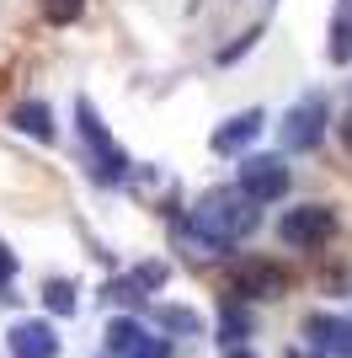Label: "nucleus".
Listing matches in <instances>:
<instances>
[{
    "instance_id": "9d476101",
    "label": "nucleus",
    "mask_w": 352,
    "mask_h": 358,
    "mask_svg": "<svg viewBox=\"0 0 352 358\" xmlns=\"http://www.w3.org/2000/svg\"><path fill=\"white\" fill-rule=\"evenodd\" d=\"M11 129H22V134L32 139H54V113H48V102H16L11 107Z\"/></svg>"
},
{
    "instance_id": "f03ea898",
    "label": "nucleus",
    "mask_w": 352,
    "mask_h": 358,
    "mask_svg": "<svg viewBox=\"0 0 352 358\" xmlns=\"http://www.w3.org/2000/svg\"><path fill=\"white\" fill-rule=\"evenodd\" d=\"M278 236L288 241V246H299V252H315V246H325V241L337 236V214L321 209V203H305V209H288L278 224Z\"/></svg>"
},
{
    "instance_id": "f3484780",
    "label": "nucleus",
    "mask_w": 352,
    "mask_h": 358,
    "mask_svg": "<svg viewBox=\"0 0 352 358\" xmlns=\"http://www.w3.org/2000/svg\"><path fill=\"white\" fill-rule=\"evenodd\" d=\"M256 38H262V27H251V32H246V38H235V43H230V48H219V64H235V59H240V54H246V48H251V43H256Z\"/></svg>"
},
{
    "instance_id": "39448f33",
    "label": "nucleus",
    "mask_w": 352,
    "mask_h": 358,
    "mask_svg": "<svg viewBox=\"0 0 352 358\" xmlns=\"http://www.w3.org/2000/svg\"><path fill=\"white\" fill-rule=\"evenodd\" d=\"M240 187H246L256 203H272V198L288 193V166H283L278 155H251V161L240 166Z\"/></svg>"
},
{
    "instance_id": "423d86ee",
    "label": "nucleus",
    "mask_w": 352,
    "mask_h": 358,
    "mask_svg": "<svg viewBox=\"0 0 352 358\" xmlns=\"http://www.w3.org/2000/svg\"><path fill=\"white\" fill-rule=\"evenodd\" d=\"M283 289H288V278H283L278 262H246L235 273V294L240 299H278Z\"/></svg>"
},
{
    "instance_id": "2eb2a0df",
    "label": "nucleus",
    "mask_w": 352,
    "mask_h": 358,
    "mask_svg": "<svg viewBox=\"0 0 352 358\" xmlns=\"http://www.w3.org/2000/svg\"><path fill=\"white\" fill-rule=\"evenodd\" d=\"M246 331H251V315L246 310H224V321H219V337H224V343H240Z\"/></svg>"
},
{
    "instance_id": "dca6fc26",
    "label": "nucleus",
    "mask_w": 352,
    "mask_h": 358,
    "mask_svg": "<svg viewBox=\"0 0 352 358\" xmlns=\"http://www.w3.org/2000/svg\"><path fill=\"white\" fill-rule=\"evenodd\" d=\"M161 321H166V331H182V337H192V331H198L192 310H161Z\"/></svg>"
},
{
    "instance_id": "6ab92c4d",
    "label": "nucleus",
    "mask_w": 352,
    "mask_h": 358,
    "mask_svg": "<svg viewBox=\"0 0 352 358\" xmlns=\"http://www.w3.org/2000/svg\"><path fill=\"white\" fill-rule=\"evenodd\" d=\"M11 273H16V252L0 246V284H11Z\"/></svg>"
},
{
    "instance_id": "4468645a",
    "label": "nucleus",
    "mask_w": 352,
    "mask_h": 358,
    "mask_svg": "<svg viewBox=\"0 0 352 358\" xmlns=\"http://www.w3.org/2000/svg\"><path fill=\"white\" fill-rule=\"evenodd\" d=\"M80 11H86V0H43V16L54 22V27H70Z\"/></svg>"
},
{
    "instance_id": "f8f14e48",
    "label": "nucleus",
    "mask_w": 352,
    "mask_h": 358,
    "mask_svg": "<svg viewBox=\"0 0 352 358\" xmlns=\"http://www.w3.org/2000/svg\"><path fill=\"white\" fill-rule=\"evenodd\" d=\"M139 343H145V327H139L133 315H117L112 327H107V348H112V353H133Z\"/></svg>"
},
{
    "instance_id": "412c9836",
    "label": "nucleus",
    "mask_w": 352,
    "mask_h": 358,
    "mask_svg": "<svg viewBox=\"0 0 352 358\" xmlns=\"http://www.w3.org/2000/svg\"><path fill=\"white\" fill-rule=\"evenodd\" d=\"M288 358H315V353H305V348H293V353H288Z\"/></svg>"
},
{
    "instance_id": "6e6552de",
    "label": "nucleus",
    "mask_w": 352,
    "mask_h": 358,
    "mask_svg": "<svg viewBox=\"0 0 352 358\" xmlns=\"http://www.w3.org/2000/svg\"><path fill=\"white\" fill-rule=\"evenodd\" d=\"M262 107H251V113H240V118H230V123H219V129H214V150H219V155H240V150L251 145V139L262 134Z\"/></svg>"
},
{
    "instance_id": "aec40b11",
    "label": "nucleus",
    "mask_w": 352,
    "mask_h": 358,
    "mask_svg": "<svg viewBox=\"0 0 352 358\" xmlns=\"http://www.w3.org/2000/svg\"><path fill=\"white\" fill-rule=\"evenodd\" d=\"M342 150L352 155V102H347V113H342Z\"/></svg>"
},
{
    "instance_id": "20e7f679",
    "label": "nucleus",
    "mask_w": 352,
    "mask_h": 358,
    "mask_svg": "<svg viewBox=\"0 0 352 358\" xmlns=\"http://www.w3.org/2000/svg\"><path fill=\"white\" fill-rule=\"evenodd\" d=\"M321 134H325V96H305L299 107H288V118H283V129H278V139H283V150H315L321 145Z\"/></svg>"
},
{
    "instance_id": "a211bd4d",
    "label": "nucleus",
    "mask_w": 352,
    "mask_h": 358,
    "mask_svg": "<svg viewBox=\"0 0 352 358\" xmlns=\"http://www.w3.org/2000/svg\"><path fill=\"white\" fill-rule=\"evenodd\" d=\"M166 353H171V348H166V343H149V337H145V343L133 348L129 358H166Z\"/></svg>"
},
{
    "instance_id": "ddd939ff",
    "label": "nucleus",
    "mask_w": 352,
    "mask_h": 358,
    "mask_svg": "<svg viewBox=\"0 0 352 358\" xmlns=\"http://www.w3.org/2000/svg\"><path fill=\"white\" fill-rule=\"evenodd\" d=\"M43 305L54 315H70L75 310V284H70V278H48V284H43Z\"/></svg>"
},
{
    "instance_id": "f257e3e1",
    "label": "nucleus",
    "mask_w": 352,
    "mask_h": 358,
    "mask_svg": "<svg viewBox=\"0 0 352 358\" xmlns=\"http://www.w3.org/2000/svg\"><path fill=\"white\" fill-rule=\"evenodd\" d=\"M256 224H262V203L235 182V187H214V193H203L198 203H192L187 220H176V230H182V241H187L192 252L219 257V252H230L235 241H246Z\"/></svg>"
},
{
    "instance_id": "1a4fd4ad",
    "label": "nucleus",
    "mask_w": 352,
    "mask_h": 358,
    "mask_svg": "<svg viewBox=\"0 0 352 358\" xmlns=\"http://www.w3.org/2000/svg\"><path fill=\"white\" fill-rule=\"evenodd\" d=\"M309 343H321L331 358H352V315H342V321L315 315V321H309Z\"/></svg>"
},
{
    "instance_id": "0eeeda50",
    "label": "nucleus",
    "mask_w": 352,
    "mask_h": 358,
    "mask_svg": "<svg viewBox=\"0 0 352 358\" xmlns=\"http://www.w3.org/2000/svg\"><path fill=\"white\" fill-rule=\"evenodd\" d=\"M11 358H59V337L48 321H16L11 327Z\"/></svg>"
},
{
    "instance_id": "7ed1b4c3",
    "label": "nucleus",
    "mask_w": 352,
    "mask_h": 358,
    "mask_svg": "<svg viewBox=\"0 0 352 358\" xmlns=\"http://www.w3.org/2000/svg\"><path fill=\"white\" fill-rule=\"evenodd\" d=\"M75 118H80V134H86V145H91V166H96V177H102V182H117L129 161H123V150L112 145V134L102 129L96 107H91V102H80V107H75Z\"/></svg>"
},
{
    "instance_id": "9b49d317",
    "label": "nucleus",
    "mask_w": 352,
    "mask_h": 358,
    "mask_svg": "<svg viewBox=\"0 0 352 358\" xmlns=\"http://www.w3.org/2000/svg\"><path fill=\"white\" fill-rule=\"evenodd\" d=\"M352 59V0L337 6V22H331V64Z\"/></svg>"
},
{
    "instance_id": "4be33fe9",
    "label": "nucleus",
    "mask_w": 352,
    "mask_h": 358,
    "mask_svg": "<svg viewBox=\"0 0 352 358\" xmlns=\"http://www.w3.org/2000/svg\"><path fill=\"white\" fill-rule=\"evenodd\" d=\"M230 358H251V353H246V348H235V353H230Z\"/></svg>"
}]
</instances>
